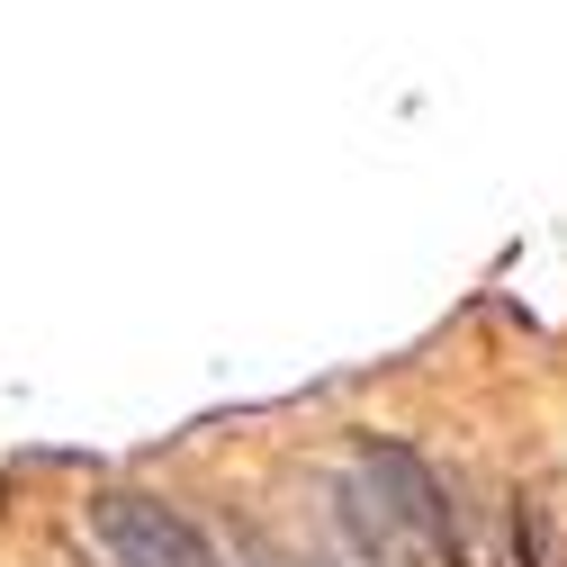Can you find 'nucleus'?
Instances as JSON below:
<instances>
[{"instance_id":"1","label":"nucleus","mask_w":567,"mask_h":567,"mask_svg":"<svg viewBox=\"0 0 567 567\" xmlns=\"http://www.w3.org/2000/svg\"><path fill=\"white\" fill-rule=\"evenodd\" d=\"M351 468H361L379 495H388V514L423 540V558H442V567H468V540H460V514H451V495H442V477L423 468L414 451H396V442H361L351 451Z\"/></svg>"},{"instance_id":"3","label":"nucleus","mask_w":567,"mask_h":567,"mask_svg":"<svg viewBox=\"0 0 567 567\" xmlns=\"http://www.w3.org/2000/svg\"><path fill=\"white\" fill-rule=\"evenodd\" d=\"M333 532L351 540V558H361V567H433V558H423V540L388 514V495H379L361 468L333 477Z\"/></svg>"},{"instance_id":"4","label":"nucleus","mask_w":567,"mask_h":567,"mask_svg":"<svg viewBox=\"0 0 567 567\" xmlns=\"http://www.w3.org/2000/svg\"><path fill=\"white\" fill-rule=\"evenodd\" d=\"M252 567H333V558H298V549H270V540H261V549H252Z\"/></svg>"},{"instance_id":"2","label":"nucleus","mask_w":567,"mask_h":567,"mask_svg":"<svg viewBox=\"0 0 567 567\" xmlns=\"http://www.w3.org/2000/svg\"><path fill=\"white\" fill-rule=\"evenodd\" d=\"M100 549H109V567H235L189 514L154 505V495H109L100 505Z\"/></svg>"}]
</instances>
